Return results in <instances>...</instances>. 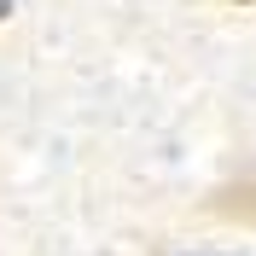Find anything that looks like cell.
Here are the masks:
<instances>
[{
    "label": "cell",
    "instance_id": "cell-1",
    "mask_svg": "<svg viewBox=\"0 0 256 256\" xmlns=\"http://www.w3.org/2000/svg\"><path fill=\"white\" fill-rule=\"evenodd\" d=\"M6 6H12V0H0V18H6Z\"/></svg>",
    "mask_w": 256,
    "mask_h": 256
}]
</instances>
